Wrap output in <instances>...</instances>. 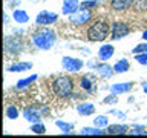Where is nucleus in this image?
<instances>
[{
  "label": "nucleus",
  "instance_id": "nucleus-1",
  "mask_svg": "<svg viewBox=\"0 0 147 138\" xmlns=\"http://www.w3.org/2000/svg\"><path fill=\"white\" fill-rule=\"evenodd\" d=\"M52 91L60 98H67L74 94V81L67 75L57 77L52 83Z\"/></svg>",
  "mask_w": 147,
  "mask_h": 138
},
{
  "label": "nucleus",
  "instance_id": "nucleus-2",
  "mask_svg": "<svg viewBox=\"0 0 147 138\" xmlns=\"http://www.w3.org/2000/svg\"><path fill=\"white\" fill-rule=\"evenodd\" d=\"M55 32L51 31V29H41V31H37L34 35H32V41L34 45L37 46L38 49H45L48 51L54 46L55 43Z\"/></svg>",
  "mask_w": 147,
  "mask_h": 138
},
{
  "label": "nucleus",
  "instance_id": "nucleus-3",
  "mask_svg": "<svg viewBox=\"0 0 147 138\" xmlns=\"http://www.w3.org/2000/svg\"><path fill=\"white\" fill-rule=\"evenodd\" d=\"M109 35V23L98 20L87 29V39L90 41H103Z\"/></svg>",
  "mask_w": 147,
  "mask_h": 138
},
{
  "label": "nucleus",
  "instance_id": "nucleus-4",
  "mask_svg": "<svg viewBox=\"0 0 147 138\" xmlns=\"http://www.w3.org/2000/svg\"><path fill=\"white\" fill-rule=\"evenodd\" d=\"M22 46H23L22 39H18V37L8 35L6 39H5V51L9 52V54H14V55L18 54L22 51Z\"/></svg>",
  "mask_w": 147,
  "mask_h": 138
},
{
  "label": "nucleus",
  "instance_id": "nucleus-5",
  "mask_svg": "<svg viewBox=\"0 0 147 138\" xmlns=\"http://www.w3.org/2000/svg\"><path fill=\"white\" fill-rule=\"evenodd\" d=\"M92 14L89 9H78L75 14H71L69 16V22L72 23V25H84L90 20Z\"/></svg>",
  "mask_w": 147,
  "mask_h": 138
},
{
  "label": "nucleus",
  "instance_id": "nucleus-6",
  "mask_svg": "<svg viewBox=\"0 0 147 138\" xmlns=\"http://www.w3.org/2000/svg\"><path fill=\"white\" fill-rule=\"evenodd\" d=\"M58 20V16L55 12H49V11H41L37 14L35 17V22L37 25H41V26H48V25H52Z\"/></svg>",
  "mask_w": 147,
  "mask_h": 138
},
{
  "label": "nucleus",
  "instance_id": "nucleus-7",
  "mask_svg": "<svg viewBox=\"0 0 147 138\" xmlns=\"http://www.w3.org/2000/svg\"><path fill=\"white\" fill-rule=\"evenodd\" d=\"M61 64H63V68L66 69L67 72H77V71H80V69L83 68V63L80 58H72V57H63L61 60Z\"/></svg>",
  "mask_w": 147,
  "mask_h": 138
},
{
  "label": "nucleus",
  "instance_id": "nucleus-8",
  "mask_svg": "<svg viewBox=\"0 0 147 138\" xmlns=\"http://www.w3.org/2000/svg\"><path fill=\"white\" fill-rule=\"evenodd\" d=\"M129 34V26L123 22H113L112 23V39L119 40Z\"/></svg>",
  "mask_w": 147,
  "mask_h": 138
},
{
  "label": "nucleus",
  "instance_id": "nucleus-9",
  "mask_svg": "<svg viewBox=\"0 0 147 138\" xmlns=\"http://www.w3.org/2000/svg\"><path fill=\"white\" fill-rule=\"evenodd\" d=\"M78 8H80V0H63L61 12L64 16H71L78 11Z\"/></svg>",
  "mask_w": 147,
  "mask_h": 138
},
{
  "label": "nucleus",
  "instance_id": "nucleus-10",
  "mask_svg": "<svg viewBox=\"0 0 147 138\" xmlns=\"http://www.w3.org/2000/svg\"><path fill=\"white\" fill-rule=\"evenodd\" d=\"M23 117H25V120H28V121H31V123H38L40 118H41V112L37 108H34V106H31V108H26L23 110Z\"/></svg>",
  "mask_w": 147,
  "mask_h": 138
},
{
  "label": "nucleus",
  "instance_id": "nucleus-11",
  "mask_svg": "<svg viewBox=\"0 0 147 138\" xmlns=\"http://www.w3.org/2000/svg\"><path fill=\"white\" fill-rule=\"evenodd\" d=\"M113 72H115V69L110 66V64L103 63V64H98V66H96V74L103 78H110L113 75Z\"/></svg>",
  "mask_w": 147,
  "mask_h": 138
},
{
  "label": "nucleus",
  "instance_id": "nucleus-12",
  "mask_svg": "<svg viewBox=\"0 0 147 138\" xmlns=\"http://www.w3.org/2000/svg\"><path fill=\"white\" fill-rule=\"evenodd\" d=\"M113 52H115V48L112 45H104V46H101L100 51H98V57H100V60L106 62V60H109L112 57Z\"/></svg>",
  "mask_w": 147,
  "mask_h": 138
},
{
  "label": "nucleus",
  "instance_id": "nucleus-13",
  "mask_svg": "<svg viewBox=\"0 0 147 138\" xmlns=\"http://www.w3.org/2000/svg\"><path fill=\"white\" fill-rule=\"evenodd\" d=\"M133 5V0H112L110 6H112L115 11H126Z\"/></svg>",
  "mask_w": 147,
  "mask_h": 138
},
{
  "label": "nucleus",
  "instance_id": "nucleus-14",
  "mask_svg": "<svg viewBox=\"0 0 147 138\" xmlns=\"http://www.w3.org/2000/svg\"><path fill=\"white\" fill-rule=\"evenodd\" d=\"M77 112L80 115H83V117H87V115H92L95 112V108L92 103H81L77 106Z\"/></svg>",
  "mask_w": 147,
  "mask_h": 138
},
{
  "label": "nucleus",
  "instance_id": "nucleus-15",
  "mask_svg": "<svg viewBox=\"0 0 147 138\" xmlns=\"http://www.w3.org/2000/svg\"><path fill=\"white\" fill-rule=\"evenodd\" d=\"M132 89V83H115V85L110 86V91L115 92V94H124V92H129Z\"/></svg>",
  "mask_w": 147,
  "mask_h": 138
},
{
  "label": "nucleus",
  "instance_id": "nucleus-16",
  "mask_svg": "<svg viewBox=\"0 0 147 138\" xmlns=\"http://www.w3.org/2000/svg\"><path fill=\"white\" fill-rule=\"evenodd\" d=\"M107 133L109 135H123V133H127V126H124V124H110V126H107Z\"/></svg>",
  "mask_w": 147,
  "mask_h": 138
},
{
  "label": "nucleus",
  "instance_id": "nucleus-17",
  "mask_svg": "<svg viewBox=\"0 0 147 138\" xmlns=\"http://www.w3.org/2000/svg\"><path fill=\"white\" fill-rule=\"evenodd\" d=\"M32 68V63L26 62V63H16V64H11V66L8 68L9 72H23V71H28V69Z\"/></svg>",
  "mask_w": 147,
  "mask_h": 138
},
{
  "label": "nucleus",
  "instance_id": "nucleus-18",
  "mask_svg": "<svg viewBox=\"0 0 147 138\" xmlns=\"http://www.w3.org/2000/svg\"><path fill=\"white\" fill-rule=\"evenodd\" d=\"M12 17L17 23H28L29 22V16H28V12H25L23 9H16V11L12 12Z\"/></svg>",
  "mask_w": 147,
  "mask_h": 138
},
{
  "label": "nucleus",
  "instance_id": "nucleus-19",
  "mask_svg": "<svg viewBox=\"0 0 147 138\" xmlns=\"http://www.w3.org/2000/svg\"><path fill=\"white\" fill-rule=\"evenodd\" d=\"M129 68H130V64H129V62L126 58H123V60H118L117 63H115V72H118V74H123V72H127L129 71Z\"/></svg>",
  "mask_w": 147,
  "mask_h": 138
},
{
  "label": "nucleus",
  "instance_id": "nucleus-20",
  "mask_svg": "<svg viewBox=\"0 0 147 138\" xmlns=\"http://www.w3.org/2000/svg\"><path fill=\"white\" fill-rule=\"evenodd\" d=\"M81 135H104V133H107V132H104L101 127H84V129H81Z\"/></svg>",
  "mask_w": 147,
  "mask_h": 138
},
{
  "label": "nucleus",
  "instance_id": "nucleus-21",
  "mask_svg": "<svg viewBox=\"0 0 147 138\" xmlns=\"http://www.w3.org/2000/svg\"><path fill=\"white\" fill-rule=\"evenodd\" d=\"M90 75H86V77H81V80H80V86H81V89H84V91H92V87H94V83H92L90 80Z\"/></svg>",
  "mask_w": 147,
  "mask_h": 138
},
{
  "label": "nucleus",
  "instance_id": "nucleus-22",
  "mask_svg": "<svg viewBox=\"0 0 147 138\" xmlns=\"http://www.w3.org/2000/svg\"><path fill=\"white\" fill-rule=\"evenodd\" d=\"M35 80H37V75H31L28 78H22V80H18V83H17V89H25V87H28L32 81H35Z\"/></svg>",
  "mask_w": 147,
  "mask_h": 138
},
{
  "label": "nucleus",
  "instance_id": "nucleus-23",
  "mask_svg": "<svg viewBox=\"0 0 147 138\" xmlns=\"http://www.w3.org/2000/svg\"><path fill=\"white\" fill-rule=\"evenodd\" d=\"M55 124L61 129V132L63 133H67V132H71L72 129H74V124L72 123H66V121H63V120H57L55 121Z\"/></svg>",
  "mask_w": 147,
  "mask_h": 138
},
{
  "label": "nucleus",
  "instance_id": "nucleus-24",
  "mask_svg": "<svg viewBox=\"0 0 147 138\" xmlns=\"http://www.w3.org/2000/svg\"><path fill=\"white\" fill-rule=\"evenodd\" d=\"M31 131L34 132V133H38V135H43V133L46 132V127H45V124L43 123H34L32 124V127H31Z\"/></svg>",
  "mask_w": 147,
  "mask_h": 138
},
{
  "label": "nucleus",
  "instance_id": "nucleus-25",
  "mask_svg": "<svg viewBox=\"0 0 147 138\" xmlns=\"http://www.w3.org/2000/svg\"><path fill=\"white\" fill-rule=\"evenodd\" d=\"M132 6L135 11H144V9H147V0H133Z\"/></svg>",
  "mask_w": 147,
  "mask_h": 138
},
{
  "label": "nucleus",
  "instance_id": "nucleus-26",
  "mask_svg": "<svg viewBox=\"0 0 147 138\" xmlns=\"http://www.w3.org/2000/svg\"><path fill=\"white\" fill-rule=\"evenodd\" d=\"M100 0H84V2L80 3V9H90V8H95L98 5Z\"/></svg>",
  "mask_w": 147,
  "mask_h": 138
},
{
  "label": "nucleus",
  "instance_id": "nucleus-27",
  "mask_svg": "<svg viewBox=\"0 0 147 138\" xmlns=\"http://www.w3.org/2000/svg\"><path fill=\"white\" fill-rule=\"evenodd\" d=\"M6 117L9 120H16L18 117V110H17L16 106H8L6 108Z\"/></svg>",
  "mask_w": 147,
  "mask_h": 138
},
{
  "label": "nucleus",
  "instance_id": "nucleus-28",
  "mask_svg": "<svg viewBox=\"0 0 147 138\" xmlns=\"http://www.w3.org/2000/svg\"><path fill=\"white\" fill-rule=\"evenodd\" d=\"M107 117L106 115H98L95 120H94V124L95 126H98V127H104V126H107Z\"/></svg>",
  "mask_w": 147,
  "mask_h": 138
},
{
  "label": "nucleus",
  "instance_id": "nucleus-29",
  "mask_svg": "<svg viewBox=\"0 0 147 138\" xmlns=\"http://www.w3.org/2000/svg\"><path fill=\"white\" fill-rule=\"evenodd\" d=\"M127 133H129V135H147V132L144 131V127H142V126H133Z\"/></svg>",
  "mask_w": 147,
  "mask_h": 138
},
{
  "label": "nucleus",
  "instance_id": "nucleus-30",
  "mask_svg": "<svg viewBox=\"0 0 147 138\" xmlns=\"http://www.w3.org/2000/svg\"><path fill=\"white\" fill-rule=\"evenodd\" d=\"M135 60L140 64H142V66H146L147 64V52H140V54H135Z\"/></svg>",
  "mask_w": 147,
  "mask_h": 138
},
{
  "label": "nucleus",
  "instance_id": "nucleus-31",
  "mask_svg": "<svg viewBox=\"0 0 147 138\" xmlns=\"http://www.w3.org/2000/svg\"><path fill=\"white\" fill-rule=\"evenodd\" d=\"M132 52H133V54H140V52H147V43H141V45L135 46V48L132 49Z\"/></svg>",
  "mask_w": 147,
  "mask_h": 138
},
{
  "label": "nucleus",
  "instance_id": "nucleus-32",
  "mask_svg": "<svg viewBox=\"0 0 147 138\" xmlns=\"http://www.w3.org/2000/svg\"><path fill=\"white\" fill-rule=\"evenodd\" d=\"M118 101V98H117V94H115V92H112V95H109V97H106L104 98V103H110V104H113V103H117Z\"/></svg>",
  "mask_w": 147,
  "mask_h": 138
},
{
  "label": "nucleus",
  "instance_id": "nucleus-33",
  "mask_svg": "<svg viewBox=\"0 0 147 138\" xmlns=\"http://www.w3.org/2000/svg\"><path fill=\"white\" fill-rule=\"evenodd\" d=\"M142 91H144L146 94H147V81H144V83H142Z\"/></svg>",
  "mask_w": 147,
  "mask_h": 138
},
{
  "label": "nucleus",
  "instance_id": "nucleus-34",
  "mask_svg": "<svg viewBox=\"0 0 147 138\" xmlns=\"http://www.w3.org/2000/svg\"><path fill=\"white\" fill-rule=\"evenodd\" d=\"M142 39H144V40L147 41V31H144V32H142Z\"/></svg>",
  "mask_w": 147,
  "mask_h": 138
}]
</instances>
